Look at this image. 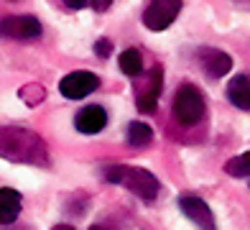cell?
<instances>
[{
    "label": "cell",
    "mask_w": 250,
    "mask_h": 230,
    "mask_svg": "<svg viewBox=\"0 0 250 230\" xmlns=\"http://www.w3.org/2000/svg\"><path fill=\"white\" fill-rule=\"evenodd\" d=\"M102 177L110 184H120V187L130 189L135 197H141L146 202H153L158 197V189H161L158 179L141 166H105Z\"/></svg>",
    "instance_id": "cell-2"
},
{
    "label": "cell",
    "mask_w": 250,
    "mask_h": 230,
    "mask_svg": "<svg viewBox=\"0 0 250 230\" xmlns=\"http://www.w3.org/2000/svg\"><path fill=\"white\" fill-rule=\"evenodd\" d=\"M225 171H227L230 177H237V179H250V151L230 159V161L225 164Z\"/></svg>",
    "instance_id": "cell-15"
},
{
    "label": "cell",
    "mask_w": 250,
    "mask_h": 230,
    "mask_svg": "<svg viewBox=\"0 0 250 230\" xmlns=\"http://www.w3.org/2000/svg\"><path fill=\"white\" fill-rule=\"evenodd\" d=\"M204 113H207L204 95L194 85L184 82L176 90V95H174V115H176V120L181 125H187V128H191V125H197L204 118Z\"/></svg>",
    "instance_id": "cell-3"
},
{
    "label": "cell",
    "mask_w": 250,
    "mask_h": 230,
    "mask_svg": "<svg viewBox=\"0 0 250 230\" xmlns=\"http://www.w3.org/2000/svg\"><path fill=\"white\" fill-rule=\"evenodd\" d=\"M95 54L100 56V59H107V56L112 54V41H107V39H97V41H95Z\"/></svg>",
    "instance_id": "cell-16"
},
{
    "label": "cell",
    "mask_w": 250,
    "mask_h": 230,
    "mask_svg": "<svg viewBox=\"0 0 250 230\" xmlns=\"http://www.w3.org/2000/svg\"><path fill=\"white\" fill-rule=\"evenodd\" d=\"M105 125H107V113H105V108H100V105H87V108L79 110L77 118H74V128L79 133H87V136L100 133Z\"/></svg>",
    "instance_id": "cell-9"
},
{
    "label": "cell",
    "mask_w": 250,
    "mask_h": 230,
    "mask_svg": "<svg viewBox=\"0 0 250 230\" xmlns=\"http://www.w3.org/2000/svg\"><path fill=\"white\" fill-rule=\"evenodd\" d=\"M199 64L204 69V74L212 77V79H220L225 74H230L232 69V56L222 51V49H199Z\"/></svg>",
    "instance_id": "cell-8"
},
{
    "label": "cell",
    "mask_w": 250,
    "mask_h": 230,
    "mask_svg": "<svg viewBox=\"0 0 250 230\" xmlns=\"http://www.w3.org/2000/svg\"><path fill=\"white\" fill-rule=\"evenodd\" d=\"M89 5H92L95 10H107L112 5V0H89Z\"/></svg>",
    "instance_id": "cell-18"
},
{
    "label": "cell",
    "mask_w": 250,
    "mask_h": 230,
    "mask_svg": "<svg viewBox=\"0 0 250 230\" xmlns=\"http://www.w3.org/2000/svg\"><path fill=\"white\" fill-rule=\"evenodd\" d=\"M89 230H102V228H100V225H92V228H89Z\"/></svg>",
    "instance_id": "cell-21"
},
{
    "label": "cell",
    "mask_w": 250,
    "mask_h": 230,
    "mask_svg": "<svg viewBox=\"0 0 250 230\" xmlns=\"http://www.w3.org/2000/svg\"><path fill=\"white\" fill-rule=\"evenodd\" d=\"M153 141V131H151V125H146L141 120H133L128 125V143L133 148H141V146H148Z\"/></svg>",
    "instance_id": "cell-13"
},
{
    "label": "cell",
    "mask_w": 250,
    "mask_h": 230,
    "mask_svg": "<svg viewBox=\"0 0 250 230\" xmlns=\"http://www.w3.org/2000/svg\"><path fill=\"white\" fill-rule=\"evenodd\" d=\"M118 64H120V72L128 74V77H138L143 72V59H141V54L135 51V49H125L120 54Z\"/></svg>",
    "instance_id": "cell-14"
},
{
    "label": "cell",
    "mask_w": 250,
    "mask_h": 230,
    "mask_svg": "<svg viewBox=\"0 0 250 230\" xmlns=\"http://www.w3.org/2000/svg\"><path fill=\"white\" fill-rule=\"evenodd\" d=\"M0 159L13 164H46L49 148L33 131L0 125Z\"/></svg>",
    "instance_id": "cell-1"
},
{
    "label": "cell",
    "mask_w": 250,
    "mask_h": 230,
    "mask_svg": "<svg viewBox=\"0 0 250 230\" xmlns=\"http://www.w3.org/2000/svg\"><path fill=\"white\" fill-rule=\"evenodd\" d=\"M100 87V77L92 72H84V69H77V72H69L62 82H59V92L66 100H82L89 92H95Z\"/></svg>",
    "instance_id": "cell-6"
},
{
    "label": "cell",
    "mask_w": 250,
    "mask_h": 230,
    "mask_svg": "<svg viewBox=\"0 0 250 230\" xmlns=\"http://www.w3.org/2000/svg\"><path fill=\"white\" fill-rule=\"evenodd\" d=\"M51 230H74L72 225H66V223H62V225H54Z\"/></svg>",
    "instance_id": "cell-20"
},
{
    "label": "cell",
    "mask_w": 250,
    "mask_h": 230,
    "mask_svg": "<svg viewBox=\"0 0 250 230\" xmlns=\"http://www.w3.org/2000/svg\"><path fill=\"white\" fill-rule=\"evenodd\" d=\"M158 95H161V67H153V72L148 77V87L143 92H138V102L135 108L141 113H153L158 105Z\"/></svg>",
    "instance_id": "cell-10"
},
{
    "label": "cell",
    "mask_w": 250,
    "mask_h": 230,
    "mask_svg": "<svg viewBox=\"0 0 250 230\" xmlns=\"http://www.w3.org/2000/svg\"><path fill=\"white\" fill-rule=\"evenodd\" d=\"M21 207H23V200H21L16 189H8V187L0 189V225L16 223L21 215Z\"/></svg>",
    "instance_id": "cell-12"
},
{
    "label": "cell",
    "mask_w": 250,
    "mask_h": 230,
    "mask_svg": "<svg viewBox=\"0 0 250 230\" xmlns=\"http://www.w3.org/2000/svg\"><path fill=\"white\" fill-rule=\"evenodd\" d=\"M64 3L69 5V8H77V10H79V8H84V5H89V0H64Z\"/></svg>",
    "instance_id": "cell-19"
},
{
    "label": "cell",
    "mask_w": 250,
    "mask_h": 230,
    "mask_svg": "<svg viewBox=\"0 0 250 230\" xmlns=\"http://www.w3.org/2000/svg\"><path fill=\"white\" fill-rule=\"evenodd\" d=\"M181 13V0H151L143 10V26L148 31H166Z\"/></svg>",
    "instance_id": "cell-4"
},
{
    "label": "cell",
    "mask_w": 250,
    "mask_h": 230,
    "mask_svg": "<svg viewBox=\"0 0 250 230\" xmlns=\"http://www.w3.org/2000/svg\"><path fill=\"white\" fill-rule=\"evenodd\" d=\"M179 210L184 212L199 230H217L209 205L204 202L202 197H197V194H181L179 197Z\"/></svg>",
    "instance_id": "cell-7"
},
{
    "label": "cell",
    "mask_w": 250,
    "mask_h": 230,
    "mask_svg": "<svg viewBox=\"0 0 250 230\" xmlns=\"http://www.w3.org/2000/svg\"><path fill=\"white\" fill-rule=\"evenodd\" d=\"M227 100L235 108L250 113V77L248 74H235L227 85Z\"/></svg>",
    "instance_id": "cell-11"
},
{
    "label": "cell",
    "mask_w": 250,
    "mask_h": 230,
    "mask_svg": "<svg viewBox=\"0 0 250 230\" xmlns=\"http://www.w3.org/2000/svg\"><path fill=\"white\" fill-rule=\"evenodd\" d=\"M21 97H31L28 102H31V105H36L39 100H43V90L41 87H23V90H21Z\"/></svg>",
    "instance_id": "cell-17"
},
{
    "label": "cell",
    "mask_w": 250,
    "mask_h": 230,
    "mask_svg": "<svg viewBox=\"0 0 250 230\" xmlns=\"http://www.w3.org/2000/svg\"><path fill=\"white\" fill-rule=\"evenodd\" d=\"M41 36V23L33 16H5L0 18V39L33 41Z\"/></svg>",
    "instance_id": "cell-5"
}]
</instances>
